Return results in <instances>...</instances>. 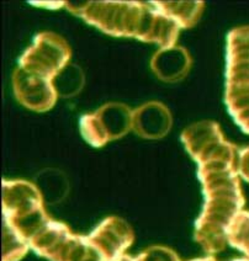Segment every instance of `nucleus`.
<instances>
[{
    "label": "nucleus",
    "instance_id": "nucleus-1",
    "mask_svg": "<svg viewBox=\"0 0 249 261\" xmlns=\"http://www.w3.org/2000/svg\"><path fill=\"white\" fill-rule=\"evenodd\" d=\"M226 101L231 114L249 133V26L228 36Z\"/></svg>",
    "mask_w": 249,
    "mask_h": 261
},
{
    "label": "nucleus",
    "instance_id": "nucleus-2",
    "mask_svg": "<svg viewBox=\"0 0 249 261\" xmlns=\"http://www.w3.org/2000/svg\"><path fill=\"white\" fill-rule=\"evenodd\" d=\"M132 114L127 106L110 103L96 114L83 117L82 132L90 144L100 147L111 139L124 135L132 126Z\"/></svg>",
    "mask_w": 249,
    "mask_h": 261
},
{
    "label": "nucleus",
    "instance_id": "nucleus-3",
    "mask_svg": "<svg viewBox=\"0 0 249 261\" xmlns=\"http://www.w3.org/2000/svg\"><path fill=\"white\" fill-rule=\"evenodd\" d=\"M88 240L102 261H116L131 245L133 233L126 222L111 217L104 221Z\"/></svg>",
    "mask_w": 249,
    "mask_h": 261
},
{
    "label": "nucleus",
    "instance_id": "nucleus-4",
    "mask_svg": "<svg viewBox=\"0 0 249 261\" xmlns=\"http://www.w3.org/2000/svg\"><path fill=\"white\" fill-rule=\"evenodd\" d=\"M132 126L142 137L161 138L170 128L171 116L162 103L150 102L133 112Z\"/></svg>",
    "mask_w": 249,
    "mask_h": 261
},
{
    "label": "nucleus",
    "instance_id": "nucleus-5",
    "mask_svg": "<svg viewBox=\"0 0 249 261\" xmlns=\"http://www.w3.org/2000/svg\"><path fill=\"white\" fill-rule=\"evenodd\" d=\"M153 70L165 82H177L188 73L190 57L180 47L162 49L153 57Z\"/></svg>",
    "mask_w": 249,
    "mask_h": 261
},
{
    "label": "nucleus",
    "instance_id": "nucleus-6",
    "mask_svg": "<svg viewBox=\"0 0 249 261\" xmlns=\"http://www.w3.org/2000/svg\"><path fill=\"white\" fill-rule=\"evenodd\" d=\"M154 7L177 25L179 23L183 28H189L196 22L204 5L203 3H154Z\"/></svg>",
    "mask_w": 249,
    "mask_h": 261
},
{
    "label": "nucleus",
    "instance_id": "nucleus-7",
    "mask_svg": "<svg viewBox=\"0 0 249 261\" xmlns=\"http://www.w3.org/2000/svg\"><path fill=\"white\" fill-rule=\"evenodd\" d=\"M227 239L249 257V212H239L233 218L228 225Z\"/></svg>",
    "mask_w": 249,
    "mask_h": 261
},
{
    "label": "nucleus",
    "instance_id": "nucleus-8",
    "mask_svg": "<svg viewBox=\"0 0 249 261\" xmlns=\"http://www.w3.org/2000/svg\"><path fill=\"white\" fill-rule=\"evenodd\" d=\"M83 79L84 78L81 69L76 65H69L64 68L55 79V82H61L56 83L55 89L62 96H70L78 93L83 85Z\"/></svg>",
    "mask_w": 249,
    "mask_h": 261
},
{
    "label": "nucleus",
    "instance_id": "nucleus-9",
    "mask_svg": "<svg viewBox=\"0 0 249 261\" xmlns=\"http://www.w3.org/2000/svg\"><path fill=\"white\" fill-rule=\"evenodd\" d=\"M136 261H179L176 253L167 248L156 247L148 249L136 259Z\"/></svg>",
    "mask_w": 249,
    "mask_h": 261
},
{
    "label": "nucleus",
    "instance_id": "nucleus-10",
    "mask_svg": "<svg viewBox=\"0 0 249 261\" xmlns=\"http://www.w3.org/2000/svg\"><path fill=\"white\" fill-rule=\"evenodd\" d=\"M239 170H241L242 176L247 181H249V148L243 150L241 154V167H239Z\"/></svg>",
    "mask_w": 249,
    "mask_h": 261
},
{
    "label": "nucleus",
    "instance_id": "nucleus-11",
    "mask_svg": "<svg viewBox=\"0 0 249 261\" xmlns=\"http://www.w3.org/2000/svg\"><path fill=\"white\" fill-rule=\"evenodd\" d=\"M195 261H215L213 259H211V257H207V259H198V260H195ZM236 261H249V259H241V260H236Z\"/></svg>",
    "mask_w": 249,
    "mask_h": 261
}]
</instances>
